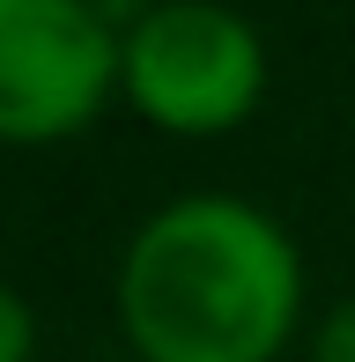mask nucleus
Segmentation results:
<instances>
[{
	"label": "nucleus",
	"mask_w": 355,
	"mask_h": 362,
	"mask_svg": "<svg viewBox=\"0 0 355 362\" xmlns=\"http://www.w3.org/2000/svg\"><path fill=\"white\" fill-rule=\"evenodd\" d=\"M37 355V310L0 281V362H30Z\"/></svg>",
	"instance_id": "20e7f679"
},
{
	"label": "nucleus",
	"mask_w": 355,
	"mask_h": 362,
	"mask_svg": "<svg viewBox=\"0 0 355 362\" xmlns=\"http://www.w3.org/2000/svg\"><path fill=\"white\" fill-rule=\"evenodd\" d=\"M119 89L163 134H230L267 96V45L222 0H156L119 37Z\"/></svg>",
	"instance_id": "f03ea898"
},
{
	"label": "nucleus",
	"mask_w": 355,
	"mask_h": 362,
	"mask_svg": "<svg viewBox=\"0 0 355 362\" xmlns=\"http://www.w3.org/2000/svg\"><path fill=\"white\" fill-rule=\"evenodd\" d=\"M119 89V30L104 0H0V141H67Z\"/></svg>",
	"instance_id": "7ed1b4c3"
},
{
	"label": "nucleus",
	"mask_w": 355,
	"mask_h": 362,
	"mask_svg": "<svg viewBox=\"0 0 355 362\" xmlns=\"http://www.w3.org/2000/svg\"><path fill=\"white\" fill-rule=\"evenodd\" d=\"M303 310L289 229L230 192L156 207L119 259V325L141 362H274Z\"/></svg>",
	"instance_id": "f257e3e1"
},
{
	"label": "nucleus",
	"mask_w": 355,
	"mask_h": 362,
	"mask_svg": "<svg viewBox=\"0 0 355 362\" xmlns=\"http://www.w3.org/2000/svg\"><path fill=\"white\" fill-rule=\"evenodd\" d=\"M318 362H355V303H341L318 325Z\"/></svg>",
	"instance_id": "39448f33"
}]
</instances>
